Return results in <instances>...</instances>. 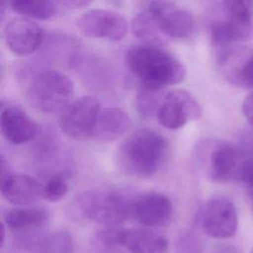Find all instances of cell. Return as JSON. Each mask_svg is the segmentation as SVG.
<instances>
[{"instance_id":"6da1fadb","label":"cell","mask_w":253,"mask_h":253,"mask_svg":"<svg viewBox=\"0 0 253 253\" xmlns=\"http://www.w3.org/2000/svg\"><path fill=\"white\" fill-rule=\"evenodd\" d=\"M168 150L167 139L162 133L149 127L139 128L121 143L117 164L128 176L148 178L162 167Z\"/></svg>"},{"instance_id":"7a4b0ae2","label":"cell","mask_w":253,"mask_h":253,"mask_svg":"<svg viewBox=\"0 0 253 253\" xmlns=\"http://www.w3.org/2000/svg\"><path fill=\"white\" fill-rule=\"evenodd\" d=\"M125 61L140 84L156 88L176 85L186 76L184 64L157 44L140 43L129 47Z\"/></svg>"},{"instance_id":"3957f363","label":"cell","mask_w":253,"mask_h":253,"mask_svg":"<svg viewBox=\"0 0 253 253\" xmlns=\"http://www.w3.org/2000/svg\"><path fill=\"white\" fill-rule=\"evenodd\" d=\"M130 202L131 200L116 191L90 189L73 198L69 211L79 220L117 226L131 216Z\"/></svg>"},{"instance_id":"277c9868","label":"cell","mask_w":253,"mask_h":253,"mask_svg":"<svg viewBox=\"0 0 253 253\" xmlns=\"http://www.w3.org/2000/svg\"><path fill=\"white\" fill-rule=\"evenodd\" d=\"M73 94L71 79L54 69L41 70L35 74L27 89L29 102L45 114L61 113L72 102Z\"/></svg>"},{"instance_id":"5b68a950","label":"cell","mask_w":253,"mask_h":253,"mask_svg":"<svg viewBox=\"0 0 253 253\" xmlns=\"http://www.w3.org/2000/svg\"><path fill=\"white\" fill-rule=\"evenodd\" d=\"M205 165L209 178L218 183L240 181L250 159L236 146L214 141L206 151Z\"/></svg>"},{"instance_id":"8992f818","label":"cell","mask_w":253,"mask_h":253,"mask_svg":"<svg viewBox=\"0 0 253 253\" xmlns=\"http://www.w3.org/2000/svg\"><path fill=\"white\" fill-rule=\"evenodd\" d=\"M199 224L205 234L216 239L234 236L238 227V215L234 204L224 197L208 200L199 213Z\"/></svg>"},{"instance_id":"52a82bcc","label":"cell","mask_w":253,"mask_h":253,"mask_svg":"<svg viewBox=\"0 0 253 253\" xmlns=\"http://www.w3.org/2000/svg\"><path fill=\"white\" fill-rule=\"evenodd\" d=\"M100 111V103L95 97H80L60 113L59 126L70 138L77 140L90 138Z\"/></svg>"},{"instance_id":"ba28073f","label":"cell","mask_w":253,"mask_h":253,"mask_svg":"<svg viewBox=\"0 0 253 253\" xmlns=\"http://www.w3.org/2000/svg\"><path fill=\"white\" fill-rule=\"evenodd\" d=\"M202 116V108L195 97L181 89L165 94L156 113L160 125L169 129H177Z\"/></svg>"},{"instance_id":"9c48e42d","label":"cell","mask_w":253,"mask_h":253,"mask_svg":"<svg viewBox=\"0 0 253 253\" xmlns=\"http://www.w3.org/2000/svg\"><path fill=\"white\" fill-rule=\"evenodd\" d=\"M217 48V65L224 78L238 87L253 88V47L235 43Z\"/></svg>"},{"instance_id":"30bf717a","label":"cell","mask_w":253,"mask_h":253,"mask_svg":"<svg viewBox=\"0 0 253 253\" xmlns=\"http://www.w3.org/2000/svg\"><path fill=\"white\" fill-rule=\"evenodd\" d=\"M76 26L85 37L109 41H121L128 29V24L124 16L105 9L85 12L77 19Z\"/></svg>"},{"instance_id":"8fae6325","label":"cell","mask_w":253,"mask_h":253,"mask_svg":"<svg viewBox=\"0 0 253 253\" xmlns=\"http://www.w3.org/2000/svg\"><path fill=\"white\" fill-rule=\"evenodd\" d=\"M130 212L131 216L144 227H161L171 221L173 205L162 193L144 192L131 199Z\"/></svg>"},{"instance_id":"7c38bea8","label":"cell","mask_w":253,"mask_h":253,"mask_svg":"<svg viewBox=\"0 0 253 253\" xmlns=\"http://www.w3.org/2000/svg\"><path fill=\"white\" fill-rule=\"evenodd\" d=\"M147 8L167 41L187 39L194 33L196 22L189 11L165 2H152Z\"/></svg>"},{"instance_id":"4fadbf2b","label":"cell","mask_w":253,"mask_h":253,"mask_svg":"<svg viewBox=\"0 0 253 253\" xmlns=\"http://www.w3.org/2000/svg\"><path fill=\"white\" fill-rule=\"evenodd\" d=\"M6 45L17 55H30L40 48L44 34L42 29L32 19L26 17L13 18L3 29Z\"/></svg>"},{"instance_id":"5bb4252c","label":"cell","mask_w":253,"mask_h":253,"mask_svg":"<svg viewBox=\"0 0 253 253\" xmlns=\"http://www.w3.org/2000/svg\"><path fill=\"white\" fill-rule=\"evenodd\" d=\"M1 132L12 144H23L38 132L36 122L20 107L9 105L1 111Z\"/></svg>"},{"instance_id":"9a60e30c","label":"cell","mask_w":253,"mask_h":253,"mask_svg":"<svg viewBox=\"0 0 253 253\" xmlns=\"http://www.w3.org/2000/svg\"><path fill=\"white\" fill-rule=\"evenodd\" d=\"M43 186L28 174H11L1 181V194L11 204L28 206L42 198Z\"/></svg>"},{"instance_id":"2e32d148","label":"cell","mask_w":253,"mask_h":253,"mask_svg":"<svg viewBox=\"0 0 253 253\" xmlns=\"http://www.w3.org/2000/svg\"><path fill=\"white\" fill-rule=\"evenodd\" d=\"M119 246L125 247L130 253H166L169 242L164 235L148 227H121Z\"/></svg>"},{"instance_id":"e0dca14e","label":"cell","mask_w":253,"mask_h":253,"mask_svg":"<svg viewBox=\"0 0 253 253\" xmlns=\"http://www.w3.org/2000/svg\"><path fill=\"white\" fill-rule=\"evenodd\" d=\"M130 126L131 119L127 112L118 107H108L100 111L91 138L110 142L124 135Z\"/></svg>"},{"instance_id":"ac0fdd59","label":"cell","mask_w":253,"mask_h":253,"mask_svg":"<svg viewBox=\"0 0 253 253\" xmlns=\"http://www.w3.org/2000/svg\"><path fill=\"white\" fill-rule=\"evenodd\" d=\"M19 247L29 253H72L73 240L64 230L26 235L19 238Z\"/></svg>"},{"instance_id":"d6986e66","label":"cell","mask_w":253,"mask_h":253,"mask_svg":"<svg viewBox=\"0 0 253 253\" xmlns=\"http://www.w3.org/2000/svg\"><path fill=\"white\" fill-rule=\"evenodd\" d=\"M253 33V23L242 22L223 16L211 25V41L216 47L235 44L248 40Z\"/></svg>"},{"instance_id":"ffe728a7","label":"cell","mask_w":253,"mask_h":253,"mask_svg":"<svg viewBox=\"0 0 253 253\" xmlns=\"http://www.w3.org/2000/svg\"><path fill=\"white\" fill-rule=\"evenodd\" d=\"M49 214L43 208L10 209L3 213V223L16 232L35 231L44 226Z\"/></svg>"},{"instance_id":"44dd1931","label":"cell","mask_w":253,"mask_h":253,"mask_svg":"<svg viewBox=\"0 0 253 253\" xmlns=\"http://www.w3.org/2000/svg\"><path fill=\"white\" fill-rule=\"evenodd\" d=\"M10 7L17 14L36 20H46L54 16L56 10L52 0H1V15Z\"/></svg>"},{"instance_id":"7402d4cb","label":"cell","mask_w":253,"mask_h":253,"mask_svg":"<svg viewBox=\"0 0 253 253\" xmlns=\"http://www.w3.org/2000/svg\"><path fill=\"white\" fill-rule=\"evenodd\" d=\"M131 30L133 35L137 39L143 41L145 43L159 45L167 42V40L160 33L148 8L135 15L131 21Z\"/></svg>"},{"instance_id":"603a6c76","label":"cell","mask_w":253,"mask_h":253,"mask_svg":"<svg viewBox=\"0 0 253 253\" xmlns=\"http://www.w3.org/2000/svg\"><path fill=\"white\" fill-rule=\"evenodd\" d=\"M164 96L165 94H163V88H156L140 84L136 96V107L139 114L145 118L156 115Z\"/></svg>"},{"instance_id":"cb8c5ba5","label":"cell","mask_w":253,"mask_h":253,"mask_svg":"<svg viewBox=\"0 0 253 253\" xmlns=\"http://www.w3.org/2000/svg\"><path fill=\"white\" fill-rule=\"evenodd\" d=\"M223 16L253 23V0H222Z\"/></svg>"},{"instance_id":"d4e9b609","label":"cell","mask_w":253,"mask_h":253,"mask_svg":"<svg viewBox=\"0 0 253 253\" xmlns=\"http://www.w3.org/2000/svg\"><path fill=\"white\" fill-rule=\"evenodd\" d=\"M68 192V184L61 174H54L43 185L42 199L48 202L60 201Z\"/></svg>"},{"instance_id":"484cf974","label":"cell","mask_w":253,"mask_h":253,"mask_svg":"<svg viewBox=\"0 0 253 253\" xmlns=\"http://www.w3.org/2000/svg\"><path fill=\"white\" fill-rule=\"evenodd\" d=\"M177 253H201V240L191 231L181 233L176 242Z\"/></svg>"},{"instance_id":"4316f807","label":"cell","mask_w":253,"mask_h":253,"mask_svg":"<svg viewBox=\"0 0 253 253\" xmlns=\"http://www.w3.org/2000/svg\"><path fill=\"white\" fill-rule=\"evenodd\" d=\"M241 182L244 183L245 188H246V192H247V196L250 202V206L253 211V161L250 160L249 163L247 164L244 173L242 175L241 178Z\"/></svg>"},{"instance_id":"83f0119b","label":"cell","mask_w":253,"mask_h":253,"mask_svg":"<svg viewBox=\"0 0 253 253\" xmlns=\"http://www.w3.org/2000/svg\"><path fill=\"white\" fill-rule=\"evenodd\" d=\"M242 111L248 124L251 126V127H253V91L244 99Z\"/></svg>"},{"instance_id":"f1b7e54d","label":"cell","mask_w":253,"mask_h":253,"mask_svg":"<svg viewBox=\"0 0 253 253\" xmlns=\"http://www.w3.org/2000/svg\"><path fill=\"white\" fill-rule=\"evenodd\" d=\"M52 1H55L58 4L65 6L67 8L79 9V8H83L90 5L93 0H52Z\"/></svg>"},{"instance_id":"f546056e","label":"cell","mask_w":253,"mask_h":253,"mask_svg":"<svg viewBox=\"0 0 253 253\" xmlns=\"http://www.w3.org/2000/svg\"><path fill=\"white\" fill-rule=\"evenodd\" d=\"M0 169H1V181L7 178L9 175H11V173L9 172L8 162L6 161L3 155H1V158H0Z\"/></svg>"},{"instance_id":"4dcf8cb0","label":"cell","mask_w":253,"mask_h":253,"mask_svg":"<svg viewBox=\"0 0 253 253\" xmlns=\"http://www.w3.org/2000/svg\"><path fill=\"white\" fill-rule=\"evenodd\" d=\"M2 226H1V235H2V237H1V246H3L4 245V242H5V232H6V229H5V224L2 222V224H1Z\"/></svg>"},{"instance_id":"1f68e13d","label":"cell","mask_w":253,"mask_h":253,"mask_svg":"<svg viewBox=\"0 0 253 253\" xmlns=\"http://www.w3.org/2000/svg\"><path fill=\"white\" fill-rule=\"evenodd\" d=\"M250 253H253V248H252V250H251V252Z\"/></svg>"}]
</instances>
